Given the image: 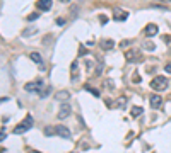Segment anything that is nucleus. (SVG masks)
<instances>
[{
    "instance_id": "33",
    "label": "nucleus",
    "mask_w": 171,
    "mask_h": 153,
    "mask_svg": "<svg viewBox=\"0 0 171 153\" xmlns=\"http://www.w3.org/2000/svg\"><path fill=\"white\" fill-rule=\"evenodd\" d=\"M169 53H171V49H169Z\"/></svg>"
},
{
    "instance_id": "6",
    "label": "nucleus",
    "mask_w": 171,
    "mask_h": 153,
    "mask_svg": "<svg viewBox=\"0 0 171 153\" xmlns=\"http://www.w3.org/2000/svg\"><path fill=\"white\" fill-rule=\"evenodd\" d=\"M149 102H151V107H152V109H159L161 104H162V99H161V95H158V93H152L149 97Z\"/></svg>"
},
{
    "instance_id": "2",
    "label": "nucleus",
    "mask_w": 171,
    "mask_h": 153,
    "mask_svg": "<svg viewBox=\"0 0 171 153\" xmlns=\"http://www.w3.org/2000/svg\"><path fill=\"white\" fill-rule=\"evenodd\" d=\"M151 89L152 90H166L168 89V78L166 76H154L151 80Z\"/></svg>"
},
{
    "instance_id": "10",
    "label": "nucleus",
    "mask_w": 171,
    "mask_h": 153,
    "mask_svg": "<svg viewBox=\"0 0 171 153\" xmlns=\"http://www.w3.org/2000/svg\"><path fill=\"white\" fill-rule=\"evenodd\" d=\"M139 56V49H127L125 51V59L127 61H133Z\"/></svg>"
},
{
    "instance_id": "9",
    "label": "nucleus",
    "mask_w": 171,
    "mask_h": 153,
    "mask_svg": "<svg viewBox=\"0 0 171 153\" xmlns=\"http://www.w3.org/2000/svg\"><path fill=\"white\" fill-rule=\"evenodd\" d=\"M156 34H158V25H156V24H149V25H145V36L152 38V36H156Z\"/></svg>"
},
{
    "instance_id": "22",
    "label": "nucleus",
    "mask_w": 171,
    "mask_h": 153,
    "mask_svg": "<svg viewBox=\"0 0 171 153\" xmlns=\"http://www.w3.org/2000/svg\"><path fill=\"white\" fill-rule=\"evenodd\" d=\"M125 102H127L125 99H118V100H116V107H118V109H123V107H125Z\"/></svg>"
},
{
    "instance_id": "3",
    "label": "nucleus",
    "mask_w": 171,
    "mask_h": 153,
    "mask_svg": "<svg viewBox=\"0 0 171 153\" xmlns=\"http://www.w3.org/2000/svg\"><path fill=\"white\" fill-rule=\"evenodd\" d=\"M70 114H72L70 104H68V102H64V104L60 106V110H58V119H67Z\"/></svg>"
},
{
    "instance_id": "30",
    "label": "nucleus",
    "mask_w": 171,
    "mask_h": 153,
    "mask_svg": "<svg viewBox=\"0 0 171 153\" xmlns=\"http://www.w3.org/2000/svg\"><path fill=\"white\" fill-rule=\"evenodd\" d=\"M101 70H103V63H99V65H98V70H96V73L99 75V73H101Z\"/></svg>"
},
{
    "instance_id": "4",
    "label": "nucleus",
    "mask_w": 171,
    "mask_h": 153,
    "mask_svg": "<svg viewBox=\"0 0 171 153\" xmlns=\"http://www.w3.org/2000/svg\"><path fill=\"white\" fill-rule=\"evenodd\" d=\"M41 87H43L41 80H34V82H27L24 85V90H27V92H38V90H41Z\"/></svg>"
},
{
    "instance_id": "26",
    "label": "nucleus",
    "mask_w": 171,
    "mask_h": 153,
    "mask_svg": "<svg viewBox=\"0 0 171 153\" xmlns=\"http://www.w3.org/2000/svg\"><path fill=\"white\" fill-rule=\"evenodd\" d=\"M56 24H58V25H64V24H65V19H62V17H58V19H56Z\"/></svg>"
},
{
    "instance_id": "23",
    "label": "nucleus",
    "mask_w": 171,
    "mask_h": 153,
    "mask_svg": "<svg viewBox=\"0 0 171 153\" xmlns=\"http://www.w3.org/2000/svg\"><path fill=\"white\" fill-rule=\"evenodd\" d=\"M53 133H55V127H46V129H45V134L46 136H51Z\"/></svg>"
},
{
    "instance_id": "28",
    "label": "nucleus",
    "mask_w": 171,
    "mask_h": 153,
    "mask_svg": "<svg viewBox=\"0 0 171 153\" xmlns=\"http://www.w3.org/2000/svg\"><path fill=\"white\" fill-rule=\"evenodd\" d=\"M164 72H166V73H171V63H168L166 66H164Z\"/></svg>"
},
{
    "instance_id": "21",
    "label": "nucleus",
    "mask_w": 171,
    "mask_h": 153,
    "mask_svg": "<svg viewBox=\"0 0 171 153\" xmlns=\"http://www.w3.org/2000/svg\"><path fill=\"white\" fill-rule=\"evenodd\" d=\"M86 90H89V92L93 93L94 97H99V95H101V92H99V90H96V89H91V87H86Z\"/></svg>"
},
{
    "instance_id": "1",
    "label": "nucleus",
    "mask_w": 171,
    "mask_h": 153,
    "mask_svg": "<svg viewBox=\"0 0 171 153\" xmlns=\"http://www.w3.org/2000/svg\"><path fill=\"white\" fill-rule=\"evenodd\" d=\"M33 124H34L33 117H31V116H26L24 121H22V123H19L16 127H14V133H16V134H22V133H26L27 129H31V127H33Z\"/></svg>"
},
{
    "instance_id": "25",
    "label": "nucleus",
    "mask_w": 171,
    "mask_h": 153,
    "mask_svg": "<svg viewBox=\"0 0 171 153\" xmlns=\"http://www.w3.org/2000/svg\"><path fill=\"white\" fill-rule=\"evenodd\" d=\"M5 138H7V133H5L4 129H0V141H4Z\"/></svg>"
},
{
    "instance_id": "27",
    "label": "nucleus",
    "mask_w": 171,
    "mask_h": 153,
    "mask_svg": "<svg viewBox=\"0 0 171 153\" xmlns=\"http://www.w3.org/2000/svg\"><path fill=\"white\" fill-rule=\"evenodd\" d=\"M99 21L103 22V24H106V21H108V17L106 15H99Z\"/></svg>"
},
{
    "instance_id": "11",
    "label": "nucleus",
    "mask_w": 171,
    "mask_h": 153,
    "mask_svg": "<svg viewBox=\"0 0 171 153\" xmlns=\"http://www.w3.org/2000/svg\"><path fill=\"white\" fill-rule=\"evenodd\" d=\"M99 46H101V49H113L115 41H113V39H103V41L99 42Z\"/></svg>"
},
{
    "instance_id": "17",
    "label": "nucleus",
    "mask_w": 171,
    "mask_h": 153,
    "mask_svg": "<svg viewBox=\"0 0 171 153\" xmlns=\"http://www.w3.org/2000/svg\"><path fill=\"white\" fill-rule=\"evenodd\" d=\"M142 112H144V109H142V107H139V106L132 107V117H137V116H140Z\"/></svg>"
},
{
    "instance_id": "14",
    "label": "nucleus",
    "mask_w": 171,
    "mask_h": 153,
    "mask_svg": "<svg viewBox=\"0 0 171 153\" xmlns=\"http://www.w3.org/2000/svg\"><path fill=\"white\" fill-rule=\"evenodd\" d=\"M38 7L41 10H50L51 8V0H38Z\"/></svg>"
},
{
    "instance_id": "29",
    "label": "nucleus",
    "mask_w": 171,
    "mask_h": 153,
    "mask_svg": "<svg viewBox=\"0 0 171 153\" xmlns=\"http://www.w3.org/2000/svg\"><path fill=\"white\" fill-rule=\"evenodd\" d=\"M162 41H164V42H171V36H162Z\"/></svg>"
},
{
    "instance_id": "24",
    "label": "nucleus",
    "mask_w": 171,
    "mask_h": 153,
    "mask_svg": "<svg viewBox=\"0 0 171 153\" xmlns=\"http://www.w3.org/2000/svg\"><path fill=\"white\" fill-rule=\"evenodd\" d=\"M36 19H38V14H29V15H27V22L36 21Z\"/></svg>"
},
{
    "instance_id": "13",
    "label": "nucleus",
    "mask_w": 171,
    "mask_h": 153,
    "mask_svg": "<svg viewBox=\"0 0 171 153\" xmlns=\"http://www.w3.org/2000/svg\"><path fill=\"white\" fill-rule=\"evenodd\" d=\"M29 58L33 59L34 63H38L39 66L43 68V58H41V55H39V53H36V51H33V53H29Z\"/></svg>"
},
{
    "instance_id": "8",
    "label": "nucleus",
    "mask_w": 171,
    "mask_h": 153,
    "mask_svg": "<svg viewBox=\"0 0 171 153\" xmlns=\"http://www.w3.org/2000/svg\"><path fill=\"white\" fill-rule=\"evenodd\" d=\"M55 99L60 102H68V99H70V93H68V90H60V92L55 93Z\"/></svg>"
},
{
    "instance_id": "15",
    "label": "nucleus",
    "mask_w": 171,
    "mask_h": 153,
    "mask_svg": "<svg viewBox=\"0 0 171 153\" xmlns=\"http://www.w3.org/2000/svg\"><path fill=\"white\" fill-rule=\"evenodd\" d=\"M142 48H144V49H147V51H154V49H156V44H154L152 41H149V39H147V41L142 42Z\"/></svg>"
},
{
    "instance_id": "34",
    "label": "nucleus",
    "mask_w": 171,
    "mask_h": 153,
    "mask_svg": "<svg viewBox=\"0 0 171 153\" xmlns=\"http://www.w3.org/2000/svg\"><path fill=\"white\" fill-rule=\"evenodd\" d=\"M72 153H75V151H72Z\"/></svg>"
},
{
    "instance_id": "31",
    "label": "nucleus",
    "mask_w": 171,
    "mask_h": 153,
    "mask_svg": "<svg viewBox=\"0 0 171 153\" xmlns=\"http://www.w3.org/2000/svg\"><path fill=\"white\" fill-rule=\"evenodd\" d=\"M104 85H106V87H113V82H111V80H106V82H104Z\"/></svg>"
},
{
    "instance_id": "35",
    "label": "nucleus",
    "mask_w": 171,
    "mask_h": 153,
    "mask_svg": "<svg viewBox=\"0 0 171 153\" xmlns=\"http://www.w3.org/2000/svg\"><path fill=\"white\" fill-rule=\"evenodd\" d=\"M169 2H171V0H169Z\"/></svg>"
},
{
    "instance_id": "18",
    "label": "nucleus",
    "mask_w": 171,
    "mask_h": 153,
    "mask_svg": "<svg viewBox=\"0 0 171 153\" xmlns=\"http://www.w3.org/2000/svg\"><path fill=\"white\" fill-rule=\"evenodd\" d=\"M132 39H125V41H122V42H120V48H122V49H125V48H128V46H130V44H132Z\"/></svg>"
},
{
    "instance_id": "19",
    "label": "nucleus",
    "mask_w": 171,
    "mask_h": 153,
    "mask_svg": "<svg viewBox=\"0 0 171 153\" xmlns=\"http://www.w3.org/2000/svg\"><path fill=\"white\" fill-rule=\"evenodd\" d=\"M51 93V87H48V89H45L43 92H39V95H41V99H45V97H48Z\"/></svg>"
},
{
    "instance_id": "12",
    "label": "nucleus",
    "mask_w": 171,
    "mask_h": 153,
    "mask_svg": "<svg viewBox=\"0 0 171 153\" xmlns=\"http://www.w3.org/2000/svg\"><path fill=\"white\" fill-rule=\"evenodd\" d=\"M70 76H72L74 82H75L77 76H79V65H77V61H72V66H70Z\"/></svg>"
},
{
    "instance_id": "7",
    "label": "nucleus",
    "mask_w": 171,
    "mask_h": 153,
    "mask_svg": "<svg viewBox=\"0 0 171 153\" xmlns=\"http://www.w3.org/2000/svg\"><path fill=\"white\" fill-rule=\"evenodd\" d=\"M55 134L62 136V138H70V131H68V127L67 126H62V124L55 126Z\"/></svg>"
},
{
    "instance_id": "20",
    "label": "nucleus",
    "mask_w": 171,
    "mask_h": 153,
    "mask_svg": "<svg viewBox=\"0 0 171 153\" xmlns=\"http://www.w3.org/2000/svg\"><path fill=\"white\" fill-rule=\"evenodd\" d=\"M132 82H133V83H140V82H142L140 75H139V73H133V75H132Z\"/></svg>"
},
{
    "instance_id": "5",
    "label": "nucleus",
    "mask_w": 171,
    "mask_h": 153,
    "mask_svg": "<svg viewBox=\"0 0 171 153\" xmlns=\"http://www.w3.org/2000/svg\"><path fill=\"white\" fill-rule=\"evenodd\" d=\"M128 17V12L122 10V8H113V21L115 22H123Z\"/></svg>"
},
{
    "instance_id": "32",
    "label": "nucleus",
    "mask_w": 171,
    "mask_h": 153,
    "mask_svg": "<svg viewBox=\"0 0 171 153\" xmlns=\"http://www.w3.org/2000/svg\"><path fill=\"white\" fill-rule=\"evenodd\" d=\"M60 2H64V4H68V2H70V0H60Z\"/></svg>"
},
{
    "instance_id": "16",
    "label": "nucleus",
    "mask_w": 171,
    "mask_h": 153,
    "mask_svg": "<svg viewBox=\"0 0 171 153\" xmlns=\"http://www.w3.org/2000/svg\"><path fill=\"white\" fill-rule=\"evenodd\" d=\"M36 32H38L36 27H29V29H26L24 32H22V36H24V38H29V36H33V34H36Z\"/></svg>"
}]
</instances>
